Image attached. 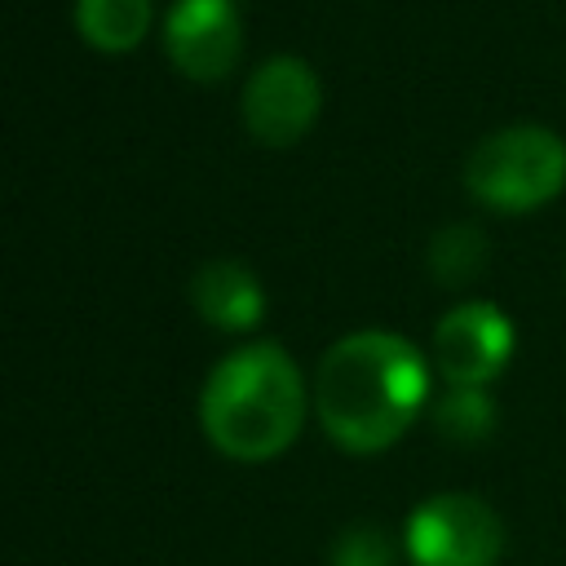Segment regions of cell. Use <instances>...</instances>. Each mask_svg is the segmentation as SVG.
I'll use <instances>...</instances> for the list:
<instances>
[{
    "mask_svg": "<svg viewBox=\"0 0 566 566\" xmlns=\"http://www.w3.org/2000/svg\"><path fill=\"white\" fill-rule=\"evenodd\" d=\"M429 402L424 354L385 327L340 336L314 376V411L323 433L354 455H376L394 447L420 407Z\"/></svg>",
    "mask_w": 566,
    "mask_h": 566,
    "instance_id": "6da1fadb",
    "label": "cell"
},
{
    "mask_svg": "<svg viewBox=\"0 0 566 566\" xmlns=\"http://www.w3.org/2000/svg\"><path fill=\"white\" fill-rule=\"evenodd\" d=\"M305 411V376L296 358L270 340H252L226 354L199 389L203 438L243 464L283 455L296 442Z\"/></svg>",
    "mask_w": 566,
    "mask_h": 566,
    "instance_id": "7a4b0ae2",
    "label": "cell"
},
{
    "mask_svg": "<svg viewBox=\"0 0 566 566\" xmlns=\"http://www.w3.org/2000/svg\"><path fill=\"white\" fill-rule=\"evenodd\" d=\"M464 190L504 217L535 212L566 190V142L544 124H504L469 150Z\"/></svg>",
    "mask_w": 566,
    "mask_h": 566,
    "instance_id": "3957f363",
    "label": "cell"
},
{
    "mask_svg": "<svg viewBox=\"0 0 566 566\" xmlns=\"http://www.w3.org/2000/svg\"><path fill=\"white\" fill-rule=\"evenodd\" d=\"M402 548L411 566H495L504 557V522L486 500L442 491L411 509Z\"/></svg>",
    "mask_w": 566,
    "mask_h": 566,
    "instance_id": "277c9868",
    "label": "cell"
},
{
    "mask_svg": "<svg viewBox=\"0 0 566 566\" xmlns=\"http://www.w3.org/2000/svg\"><path fill=\"white\" fill-rule=\"evenodd\" d=\"M239 111L256 142L292 146L314 128V119L323 111V84L310 62H301L296 53H279V57H265L248 75Z\"/></svg>",
    "mask_w": 566,
    "mask_h": 566,
    "instance_id": "5b68a950",
    "label": "cell"
},
{
    "mask_svg": "<svg viewBox=\"0 0 566 566\" xmlns=\"http://www.w3.org/2000/svg\"><path fill=\"white\" fill-rule=\"evenodd\" d=\"M517 327L491 301H460L433 327V367L447 385L486 389L513 358Z\"/></svg>",
    "mask_w": 566,
    "mask_h": 566,
    "instance_id": "8992f818",
    "label": "cell"
},
{
    "mask_svg": "<svg viewBox=\"0 0 566 566\" xmlns=\"http://www.w3.org/2000/svg\"><path fill=\"white\" fill-rule=\"evenodd\" d=\"M239 49L243 27L234 0H177L164 18V53L195 84L226 80L239 62Z\"/></svg>",
    "mask_w": 566,
    "mask_h": 566,
    "instance_id": "52a82bcc",
    "label": "cell"
},
{
    "mask_svg": "<svg viewBox=\"0 0 566 566\" xmlns=\"http://www.w3.org/2000/svg\"><path fill=\"white\" fill-rule=\"evenodd\" d=\"M195 314L217 332H252L265 314V292L243 261H208L190 279Z\"/></svg>",
    "mask_w": 566,
    "mask_h": 566,
    "instance_id": "ba28073f",
    "label": "cell"
},
{
    "mask_svg": "<svg viewBox=\"0 0 566 566\" xmlns=\"http://www.w3.org/2000/svg\"><path fill=\"white\" fill-rule=\"evenodd\" d=\"M75 31L97 53H133L150 31V0H75Z\"/></svg>",
    "mask_w": 566,
    "mask_h": 566,
    "instance_id": "9c48e42d",
    "label": "cell"
},
{
    "mask_svg": "<svg viewBox=\"0 0 566 566\" xmlns=\"http://www.w3.org/2000/svg\"><path fill=\"white\" fill-rule=\"evenodd\" d=\"M433 429L455 447H478L495 433V398L486 389L447 385V394L433 402Z\"/></svg>",
    "mask_w": 566,
    "mask_h": 566,
    "instance_id": "30bf717a",
    "label": "cell"
},
{
    "mask_svg": "<svg viewBox=\"0 0 566 566\" xmlns=\"http://www.w3.org/2000/svg\"><path fill=\"white\" fill-rule=\"evenodd\" d=\"M486 265V239L478 234V226H447L433 234L429 243V270L442 287H464L469 279H478Z\"/></svg>",
    "mask_w": 566,
    "mask_h": 566,
    "instance_id": "8fae6325",
    "label": "cell"
},
{
    "mask_svg": "<svg viewBox=\"0 0 566 566\" xmlns=\"http://www.w3.org/2000/svg\"><path fill=\"white\" fill-rule=\"evenodd\" d=\"M332 566H394V539L371 522L345 526L332 539Z\"/></svg>",
    "mask_w": 566,
    "mask_h": 566,
    "instance_id": "7c38bea8",
    "label": "cell"
}]
</instances>
